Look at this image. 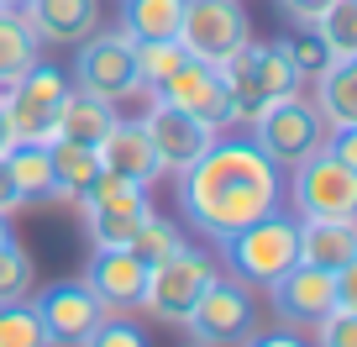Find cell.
Listing matches in <instances>:
<instances>
[{"mask_svg": "<svg viewBox=\"0 0 357 347\" xmlns=\"http://www.w3.org/2000/svg\"><path fill=\"white\" fill-rule=\"evenodd\" d=\"M174 179H178V211L190 216V226L200 237H211V242L273 216L284 200L279 168L257 153L252 137L215 132V142Z\"/></svg>", "mask_w": 357, "mask_h": 347, "instance_id": "6da1fadb", "label": "cell"}, {"mask_svg": "<svg viewBox=\"0 0 357 347\" xmlns=\"http://www.w3.org/2000/svg\"><path fill=\"white\" fill-rule=\"evenodd\" d=\"M221 68V84H226V101H231V121H252L268 101H284V95H300V74L294 64L284 58L279 43H257L247 37Z\"/></svg>", "mask_w": 357, "mask_h": 347, "instance_id": "7a4b0ae2", "label": "cell"}, {"mask_svg": "<svg viewBox=\"0 0 357 347\" xmlns=\"http://www.w3.org/2000/svg\"><path fill=\"white\" fill-rule=\"evenodd\" d=\"M215 247H221L231 279H242L247 290H268L279 274H289L294 263H300V221L273 211V216H263V221L242 226V232L221 237Z\"/></svg>", "mask_w": 357, "mask_h": 347, "instance_id": "3957f363", "label": "cell"}, {"mask_svg": "<svg viewBox=\"0 0 357 347\" xmlns=\"http://www.w3.org/2000/svg\"><path fill=\"white\" fill-rule=\"evenodd\" d=\"M289 200L294 221H357V168L315 147L289 168Z\"/></svg>", "mask_w": 357, "mask_h": 347, "instance_id": "277c9868", "label": "cell"}, {"mask_svg": "<svg viewBox=\"0 0 357 347\" xmlns=\"http://www.w3.org/2000/svg\"><path fill=\"white\" fill-rule=\"evenodd\" d=\"M215 258L205 253V247H178L174 258H163V263H153L147 269V284H142V305L137 311H147L153 321H168V326H184V316L195 311V300L205 295V284L215 279Z\"/></svg>", "mask_w": 357, "mask_h": 347, "instance_id": "5b68a950", "label": "cell"}, {"mask_svg": "<svg viewBox=\"0 0 357 347\" xmlns=\"http://www.w3.org/2000/svg\"><path fill=\"white\" fill-rule=\"evenodd\" d=\"M247 126H252L257 153L273 168H294L305 153H315V147L326 142V116L315 111V101H300V95L268 101Z\"/></svg>", "mask_w": 357, "mask_h": 347, "instance_id": "8992f818", "label": "cell"}, {"mask_svg": "<svg viewBox=\"0 0 357 347\" xmlns=\"http://www.w3.org/2000/svg\"><path fill=\"white\" fill-rule=\"evenodd\" d=\"M184 332L195 347H242L257 332V305L252 290L231 274H215L205 284V295L195 300V311L184 316Z\"/></svg>", "mask_w": 357, "mask_h": 347, "instance_id": "52a82bcc", "label": "cell"}, {"mask_svg": "<svg viewBox=\"0 0 357 347\" xmlns=\"http://www.w3.org/2000/svg\"><path fill=\"white\" fill-rule=\"evenodd\" d=\"M74 90L84 95H100V101L121 105L132 101V95H142V79H137V64H132V37L121 32V27H111V32H95L84 37V43H74Z\"/></svg>", "mask_w": 357, "mask_h": 347, "instance_id": "ba28073f", "label": "cell"}, {"mask_svg": "<svg viewBox=\"0 0 357 347\" xmlns=\"http://www.w3.org/2000/svg\"><path fill=\"white\" fill-rule=\"evenodd\" d=\"M68 90L74 84L63 79V68L37 58L11 90L0 95L6 101V121H11V142H43V147L53 142V126H58V111H63Z\"/></svg>", "mask_w": 357, "mask_h": 347, "instance_id": "9c48e42d", "label": "cell"}, {"mask_svg": "<svg viewBox=\"0 0 357 347\" xmlns=\"http://www.w3.org/2000/svg\"><path fill=\"white\" fill-rule=\"evenodd\" d=\"M247 37H252V16L242 0H184L174 43L200 64H226Z\"/></svg>", "mask_w": 357, "mask_h": 347, "instance_id": "30bf717a", "label": "cell"}, {"mask_svg": "<svg viewBox=\"0 0 357 347\" xmlns=\"http://www.w3.org/2000/svg\"><path fill=\"white\" fill-rule=\"evenodd\" d=\"M153 95H158V101H168V105H178V111L200 116V121L215 126V132H221V126H231V101H226L221 68H215V64H200V58H190V53H184V64H178Z\"/></svg>", "mask_w": 357, "mask_h": 347, "instance_id": "8fae6325", "label": "cell"}, {"mask_svg": "<svg viewBox=\"0 0 357 347\" xmlns=\"http://www.w3.org/2000/svg\"><path fill=\"white\" fill-rule=\"evenodd\" d=\"M32 311H37V321H43L47 347H84L89 332L105 321L100 300H95L84 284H47L32 300Z\"/></svg>", "mask_w": 357, "mask_h": 347, "instance_id": "7c38bea8", "label": "cell"}, {"mask_svg": "<svg viewBox=\"0 0 357 347\" xmlns=\"http://www.w3.org/2000/svg\"><path fill=\"white\" fill-rule=\"evenodd\" d=\"M142 126H147V137H153V147H158V163H163V174H184V168H190L195 158H200L205 147L215 142V126H205L200 116L178 111V105L158 101V95H153V105H147Z\"/></svg>", "mask_w": 357, "mask_h": 347, "instance_id": "4fadbf2b", "label": "cell"}, {"mask_svg": "<svg viewBox=\"0 0 357 347\" xmlns=\"http://www.w3.org/2000/svg\"><path fill=\"white\" fill-rule=\"evenodd\" d=\"M79 284L100 300L105 316H121V311H137V305H142L147 269L132 258V247H95L84 274H79Z\"/></svg>", "mask_w": 357, "mask_h": 347, "instance_id": "5bb4252c", "label": "cell"}, {"mask_svg": "<svg viewBox=\"0 0 357 347\" xmlns=\"http://www.w3.org/2000/svg\"><path fill=\"white\" fill-rule=\"evenodd\" d=\"M273 295V316L289 326H315L326 311H336V274L326 269H310V263H294L289 274L268 284Z\"/></svg>", "mask_w": 357, "mask_h": 347, "instance_id": "9a60e30c", "label": "cell"}, {"mask_svg": "<svg viewBox=\"0 0 357 347\" xmlns=\"http://www.w3.org/2000/svg\"><path fill=\"white\" fill-rule=\"evenodd\" d=\"M95 153H100V168H111V174H121V179L142 184V190H153V184L163 179L158 147H153V137H147L142 121H121V116H116V126L105 132V142L95 147Z\"/></svg>", "mask_w": 357, "mask_h": 347, "instance_id": "2e32d148", "label": "cell"}, {"mask_svg": "<svg viewBox=\"0 0 357 347\" xmlns=\"http://www.w3.org/2000/svg\"><path fill=\"white\" fill-rule=\"evenodd\" d=\"M22 16L37 43L74 47L100 27V0H22Z\"/></svg>", "mask_w": 357, "mask_h": 347, "instance_id": "e0dca14e", "label": "cell"}, {"mask_svg": "<svg viewBox=\"0 0 357 347\" xmlns=\"http://www.w3.org/2000/svg\"><path fill=\"white\" fill-rule=\"evenodd\" d=\"M111 126H116V105H111V101H100V95H84V90H68L63 111H58V126H53V142L100 147Z\"/></svg>", "mask_w": 357, "mask_h": 347, "instance_id": "ac0fdd59", "label": "cell"}, {"mask_svg": "<svg viewBox=\"0 0 357 347\" xmlns=\"http://www.w3.org/2000/svg\"><path fill=\"white\" fill-rule=\"evenodd\" d=\"M300 263L326 269V274L357 263V226L352 221H300Z\"/></svg>", "mask_w": 357, "mask_h": 347, "instance_id": "d6986e66", "label": "cell"}, {"mask_svg": "<svg viewBox=\"0 0 357 347\" xmlns=\"http://www.w3.org/2000/svg\"><path fill=\"white\" fill-rule=\"evenodd\" d=\"M315 111L326 126H357V58H331L315 74Z\"/></svg>", "mask_w": 357, "mask_h": 347, "instance_id": "ffe728a7", "label": "cell"}, {"mask_svg": "<svg viewBox=\"0 0 357 347\" xmlns=\"http://www.w3.org/2000/svg\"><path fill=\"white\" fill-rule=\"evenodd\" d=\"M0 163H6V174H11V190H16L22 205L53 200V168H47V147L43 142H11Z\"/></svg>", "mask_w": 357, "mask_h": 347, "instance_id": "44dd1931", "label": "cell"}, {"mask_svg": "<svg viewBox=\"0 0 357 347\" xmlns=\"http://www.w3.org/2000/svg\"><path fill=\"white\" fill-rule=\"evenodd\" d=\"M47 168H53V200H79L100 174V153L79 142H47Z\"/></svg>", "mask_w": 357, "mask_h": 347, "instance_id": "7402d4cb", "label": "cell"}, {"mask_svg": "<svg viewBox=\"0 0 357 347\" xmlns=\"http://www.w3.org/2000/svg\"><path fill=\"white\" fill-rule=\"evenodd\" d=\"M37 53H43V43L32 37L26 16L11 11V6H0V95H6L16 79L37 64Z\"/></svg>", "mask_w": 357, "mask_h": 347, "instance_id": "603a6c76", "label": "cell"}, {"mask_svg": "<svg viewBox=\"0 0 357 347\" xmlns=\"http://www.w3.org/2000/svg\"><path fill=\"white\" fill-rule=\"evenodd\" d=\"M178 16H184V0H121V32L132 43L178 37Z\"/></svg>", "mask_w": 357, "mask_h": 347, "instance_id": "cb8c5ba5", "label": "cell"}, {"mask_svg": "<svg viewBox=\"0 0 357 347\" xmlns=\"http://www.w3.org/2000/svg\"><path fill=\"white\" fill-rule=\"evenodd\" d=\"M310 27L331 58H357V0H326L310 16Z\"/></svg>", "mask_w": 357, "mask_h": 347, "instance_id": "d4e9b609", "label": "cell"}, {"mask_svg": "<svg viewBox=\"0 0 357 347\" xmlns=\"http://www.w3.org/2000/svg\"><path fill=\"white\" fill-rule=\"evenodd\" d=\"M184 242H190V237H184V226H178V221H168V216L147 211V216H142V226H137V237H132L126 247H132V258L142 263V269H153V263L174 258Z\"/></svg>", "mask_w": 357, "mask_h": 347, "instance_id": "484cf974", "label": "cell"}, {"mask_svg": "<svg viewBox=\"0 0 357 347\" xmlns=\"http://www.w3.org/2000/svg\"><path fill=\"white\" fill-rule=\"evenodd\" d=\"M74 205H89V211H142V205H153V200H147L142 184H132V179H121V174H111V168H100L95 184H89Z\"/></svg>", "mask_w": 357, "mask_h": 347, "instance_id": "4316f807", "label": "cell"}, {"mask_svg": "<svg viewBox=\"0 0 357 347\" xmlns=\"http://www.w3.org/2000/svg\"><path fill=\"white\" fill-rule=\"evenodd\" d=\"M147 211H153V205H142V211H89V205H79L89 247H126L137 237V226H142Z\"/></svg>", "mask_w": 357, "mask_h": 347, "instance_id": "83f0119b", "label": "cell"}, {"mask_svg": "<svg viewBox=\"0 0 357 347\" xmlns=\"http://www.w3.org/2000/svg\"><path fill=\"white\" fill-rule=\"evenodd\" d=\"M32 284H37V263H32V253H26L22 242H0V305H16V300H26L32 295Z\"/></svg>", "mask_w": 357, "mask_h": 347, "instance_id": "f1b7e54d", "label": "cell"}, {"mask_svg": "<svg viewBox=\"0 0 357 347\" xmlns=\"http://www.w3.org/2000/svg\"><path fill=\"white\" fill-rule=\"evenodd\" d=\"M132 64H137V79H142V90L153 95L158 84H163V79L174 74L178 64H184V47H178L174 37H163V43H132Z\"/></svg>", "mask_w": 357, "mask_h": 347, "instance_id": "f546056e", "label": "cell"}, {"mask_svg": "<svg viewBox=\"0 0 357 347\" xmlns=\"http://www.w3.org/2000/svg\"><path fill=\"white\" fill-rule=\"evenodd\" d=\"M279 47H284V58L294 64V74H300V79H305V74L315 79L326 64H331V53H326V43L315 37V27H310V22H300L289 37H279Z\"/></svg>", "mask_w": 357, "mask_h": 347, "instance_id": "4dcf8cb0", "label": "cell"}, {"mask_svg": "<svg viewBox=\"0 0 357 347\" xmlns=\"http://www.w3.org/2000/svg\"><path fill=\"white\" fill-rule=\"evenodd\" d=\"M0 347H47V337H43V321H37L32 300L0 305Z\"/></svg>", "mask_w": 357, "mask_h": 347, "instance_id": "1f68e13d", "label": "cell"}, {"mask_svg": "<svg viewBox=\"0 0 357 347\" xmlns=\"http://www.w3.org/2000/svg\"><path fill=\"white\" fill-rule=\"evenodd\" d=\"M315 342L321 347H357V311H347V305L326 311L315 321Z\"/></svg>", "mask_w": 357, "mask_h": 347, "instance_id": "d6a6232c", "label": "cell"}, {"mask_svg": "<svg viewBox=\"0 0 357 347\" xmlns=\"http://www.w3.org/2000/svg\"><path fill=\"white\" fill-rule=\"evenodd\" d=\"M84 347H147V337H142V326L121 321V316H105V321L89 332Z\"/></svg>", "mask_w": 357, "mask_h": 347, "instance_id": "836d02e7", "label": "cell"}, {"mask_svg": "<svg viewBox=\"0 0 357 347\" xmlns=\"http://www.w3.org/2000/svg\"><path fill=\"white\" fill-rule=\"evenodd\" d=\"M242 347H305V342H300L294 332H252Z\"/></svg>", "mask_w": 357, "mask_h": 347, "instance_id": "e575fe53", "label": "cell"}, {"mask_svg": "<svg viewBox=\"0 0 357 347\" xmlns=\"http://www.w3.org/2000/svg\"><path fill=\"white\" fill-rule=\"evenodd\" d=\"M22 211V200H16V190H11V174H6V163H0V216H16Z\"/></svg>", "mask_w": 357, "mask_h": 347, "instance_id": "d590c367", "label": "cell"}, {"mask_svg": "<svg viewBox=\"0 0 357 347\" xmlns=\"http://www.w3.org/2000/svg\"><path fill=\"white\" fill-rule=\"evenodd\" d=\"M279 6H284L289 16H294V22H310V16L321 11V6H326V0H279Z\"/></svg>", "mask_w": 357, "mask_h": 347, "instance_id": "8d00e7d4", "label": "cell"}, {"mask_svg": "<svg viewBox=\"0 0 357 347\" xmlns=\"http://www.w3.org/2000/svg\"><path fill=\"white\" fill-rule=\"evenodd\" d=\"M6 147H11V121H6V101H0V158H6Z\"/></svg>", "mask_w": 357, "mask_h": 347, "instance_id": "74e56055", "label": "cell"}, {"mask_svg": "<svg viewBox=\"0 0 357 347\" xmlns=\"http://www.w3.org/2000/svg\"><path fill=\"white\" fill-rule=\"evenodd\" d=\"M0 242H11V216H0Z\"/></svg>", "mask_w": 357, "mask_h": 347, "instance_id": "f35d334b", "label": "cell"}, {"mask_svg": "<svg viewBox=\"0 0 357 347\" xmlns=\"http://www.w3.org/2000/svg\"><path fill=\"white\" fill-rule=\"evenodd\" d=\"M0 6H11V11H22V0H0Z\"/></svg>", "mask_w": 357, "mask_h": 347, "instance_id": "ab89813d", "label": "cell"}, {"mask_svg": "<svg viewBox=\"0 0 357 347\" xmlns=\"http://www.w3.org/2000/svg\"><path fill=\"white\" fill-rule=\"evenodd\" d=\"M190 347H195V342H190Z\"/></svg>", "mask_w": 357, "mask_h": 347, "instance_id": "60d3db41", "label": "cell"}]
</instances>
